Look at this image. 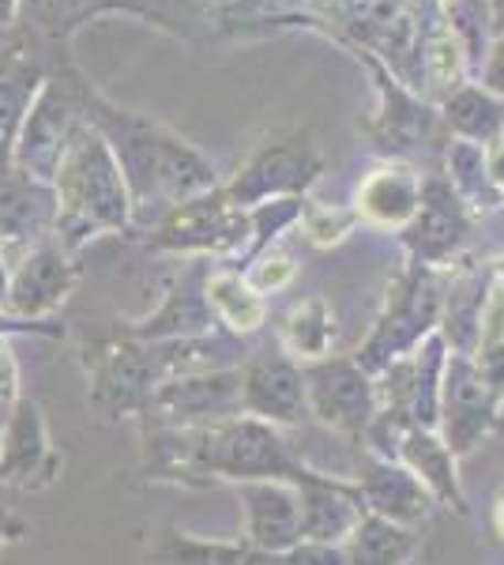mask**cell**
I'll return each mask as SVG.
<instances>
[{"mask_svg":"<svg viewBox=\"0 0 504 565\" xmlns=\"http://www.w3.org/2000/svg\"><path fill=\"white\" fill-rule=\"evenodd\" d=\"M317 468L290 452L279 426L253 415H237L185 430H143V476L178 487H215V482H290L298 487Z\"/></svg>","mask_w":504,"mask_h":565,"instance_id":"cell-1","label":"cell"},{"mask_svg":"<svg viewBox=\"0 0 504 565\" xmlns=\"http://www.w3.org/2000/svg\"><path fill=\"white\" fill-rule=\"evenodd\" d=\"M53 196H57L53 231L64 249H76L87 238L128 226V215H132L128 185L106 136L95 125L72 129V140L57 162V174H53Z\"/></svg>","mask_w":504,"mask_h":565,"instance_id":"cell-2","label":"cell"},{"mask_svg":"<svg viewBox=\"0 0 504 565\" xmlns=\"http://www.w3.org/2000/svg\"><path fill=\"white\" fill-rule=\"evenodd\" d=\"M103 136L121 167L128 200L140 215L151 207H178L215 185L207 162L159 125L109 109V132Z\"/></svg>","mask_w":504,"mask_h":565,"instance_id":"cell-3","label":"cell"},{"mask_svg":"<svg viewBox=\"0 0 504 565\" xmlns=\"http://www.w3.org/2000/svg\"><path fill=\"white\" fill-rule=\"evenodd\" d=\"M207 340H167V343H143L132 335L121 340H103L95 348H84V362L90 373V404L109 418L140 415L148 399L167 381L181 373L211 370Z\"/></svg>","mask_w":504,"mask_h":565,"instance_id":"cell-4","label":"cell"},{"mask_svg":"<svg viewBox=\"0 0 504 565\" xmlns=\"http://www.w3.org/2000/svg\"><path fill=\"white\" fill-rule=\"evenodd\" d=\"M441 302H444V287L437 282L429 264H415L410 271L388 287V302L377 328H373L369 343L357 351V366L377 377L380 370H388L392 362L403 359L418 348L421 340L437 332L441 324Z\"/></svg>","mask_w":504,"mask_h":565,"instance_id":"cell-5","label":"cell"},{"mask_svg":"<svg viewBox=\"0 0 504 565\" xmlns=\"http://www.w3.org/2000/svg\"><path fill=\"white\" fill-rule=\"evenodd\" d=\"M245 415L242 407V366L234 370H196L167 381L148 407L140 412L143 430H185L211 426Z\"/></svg>","mask_w":504,"mask_h":565,"instance_id":"cell-6","label":"cell"},{"mask_svg":"<svg viewBox=\"0 0 504 565\" xmlns=\"http://www.w3.org/2000/svg\"><path fill=\"white\" fill-rule=\"evenodd\" d=\"M444 340L433 332L421 340L415 351L380 370L377 377V412L396 418L403 426H421V430H437V415H441V377H444Z\"/></svg>","mask_w":504,"mask_h":565,"instance_id":"cell-7","label":"cell"},{"mask_svg":"<svg viewBox=\"0 0 504 565\" xmlns=\"http://www.w3.org/2000/svg\"><path fill=\"white\" fill-rule=\"evenodd\" d=\"M309 392V415H317L324 426L346 434L365 437L369 423L377 418V381L365 373L354 359H317L301 366Z\"/></svg>","mask_w":504,"mask_h":565,"instance_id":"cell-8","label":"cell"},{"mask_svg":"<svg viewBox=\"0 0 504 565\" xmlns=\"http://www.w3.org/2000/svg\"><path fill=\"white\" fill-rule=\"evenodd\" d=\"M253 234L249 212L237 207L226 193H204L185 200L170 212L167 223L154 234V249L170 253H234Z\"/></svg>","mask_w":504,"mask_h":565,"instance_id":"cell-9","label":"cell"},{"mask_svg":"<svg viewBox=\"0 0 504 565\" xmlns=\"http://www.w3.org/2000/svg\"><path fill=\"white\" fill-rule=\"evenodd\" d=\"M501 407L482 385L479 370L467 354H448L441 377V415H437V434L455 452V460L474 452L482 437L497 426Z\"/></svg>","mask_w":504,"mask_h":565,"instance_id":"cell-10","label":"cell"},{"mask_svg":"<svg viewBox=\"0 0 504 565\" xmlns=\"http://www.w3.org/2000/svg\"><path fill=\"white\" fill-rule=\"evenodd\" d=\"M242 407L245 415L271 426H301L309 418V392L301 362L287 351H260L242 366Z\"/></svg>","mask_w":504,"mask_h":565,"instance_id":"cell-11","label":"cell"},{"mask_svg":"<svg viewBox=\"0 0 504 565\" xmlns=\"http://www.w3.org/2000/svg\"><path fill=\"white\" fill-rule=\"evenodd\" d=\"M61 452L53 449L45 418L34 399H15L0 437V482L20 490H42L57 479Z\"/></svg>","mask_w":504,"mask_h":565,"instance_id":"cell-12","label":"cell"},{"mask_svg":"<svg viewBox=\"0 0 504 565\" xmlns=\"http://www.w3.org/2000/svg\"><path fill=\"white\" fill-rule=\"evenodd\" d=\"M320 174V154L309 140H287L264 148L249 167L242 170V178L230 185V196L237 207L245 204H268V200H282L287 193H301L313 185Z\"/></svg>","mask_w":504,"mask_h":565,"instance_id":"cell-13","label":"cell"},{"mask_svg":"<svg viewBox=\"0 0 504 565\" xmlns=\"http://www.w3.org/2000/svg\"><path fill=\"white\" fill-rule=\"evenodd\" d=\"M354 482L365 498V509L392 524L415 527L433 513V494H429L415 471H407L399 460H384L377 452L362 449Z\"/></svg>","mask_w":504,"mask_h":565,"instance_id":"cell-14","label":"cell"},{"mask_svg":"<svg viewBox=\"0 0 504 565\" xmlns=\"http://www.w3.org/2000/svg\"><path fill=\"white\" fill-rule=\"evenodd\" d=\"M242 498V524L245 540L256 551L268 554H287L301 543V505L298 490L290 482H242L237 487Z\"/></svg>","mask_w":504,"mask_h":565,"instance_id":"cell-15","label":"cell"},{"mask_svg":"<svg viewBox=\"0 0 504 565\" xmlns=\"http://www.w3.org/2000/svg\"><path fill=\"white\" fill-rule=\"evenodd\" d=\"M72 129L76 125H72L68 114V98L61 95L57 84H45L34 95L20 125V136H15V167L34 181H53L61 154L72 140Z\"/></svg>","mask_w":504,"mask_h":565,"instance_id":"cell-16","label":"cell"},{"mask_svg":"<svg viewBox=\"0 0 504 565\" xmlns=\"http://www.w3.org/2000/svg\"><path fill=\"white\" fill-rule=\"evenodd\" d=\"M294 490L301 505V543L339 546L354 532V524L369 513L354 479H332L324 471H313Z\"/></svg>","mask_w":504,"mask_h":565,"instance_id":"cell-17","label":"cell"},{"mask_svg":"<svg viewBox=\"0 0 504 565\" xmlns=\"http://www.w3.org/2000/svg\"><path fill=\"white\" fill-rule=\"evenodd\" d=\"M72 287H76V264L68 260V249L57 242H42L31 249V257L15 264L4 306L15 317H45L72 295Z\"/></svg>","mask_w":504,"mask_h":565,"instance_id":"cell-18","label":"cell"},{"mask_svg":"<svg viewBox=\"0 0 504 565\" xmlns=\"http://www.w3.org/2000/svg\"><path fill=\"white\" fill-rule=\"evenodd\" d=\"M463 234H467V212L460 193H452V185H441V181L421 185L418 212L403 226V238H407L418 264H444L460 249Z\"/></svg>","mask_w":504,"mask_h":565,"instance_id":"cell-19","label":"cell"},{"mask_svg":"<svg viewBox=\"0 0 504 565\" xmlns=\"http://www.w3.org/2000/svg\"><path fill=\"white\" fill-rule=\"evenodd\" d=\"M57 223V196L45 181H34L23 170L0 174V257L12 245H26L45 238V231Z\"/></svg>","mask_w":504,"mask_h":565,"instance_id":"cell-20","label":"cell"},{"mask_svg":"<svg viewBox=\"0 0 504 565\" xmlns=\"http://www.w3.org/2000/svg\"><path fill=\"white\" fill-rule=\"evenodd\" d=\"M392 460H399L407 471H415L421 487L433 494V501L467 516V498L460 476H455V452L448 449L441 434L421 430V426H399L396 445H392Z\"/></svg>","mask_w":504,"mask_h":565,"instance_id":"cell-21","label":"cell"},{"mask_svg":"<svg viewBox=\"0 0 504 565\" xmlns=\"http://www.w3.org/2000/svg\"><path fill=\"white\" fill-rule=\"evenodd\" d=\"M204 287H207V279H200L196 271L181 276L167 290L162 306L143 317V321H136L132 328H128V335H132V340H143V343L196 340V335H204L211 328V321H215Z\"/></svg>","mask_w":504,"mask_h":565,"instance_id":"cell-22","label":"cell"},{"mask_svg":"<svg viewBox=\"0 0 504 565\" xmlns=\"http://www.w3.org/2000/svg\"><path fill=\"white\" fill-rule=\"evenodd\" d=\"M148 565H282V554L256 551L249 543L196 540V535L167 524L148 546Z\"/></svg>","mask_w":504,"mask_h":565,"instance_id":"cell-23","label":"cell"},{"mask_svg":"<svg viewBox=\"0 0 504 565\" xmlns=\"http://www.w3.org/2000/svg\"><path fill=\"white\" fill-rule=\"evenodd\" d=\"M421 181L407 167H380L357 185V215L380 226H407L418 212Z\"/></svg>","mask_w":504,"mask_h":565,"instance_id":"cell-24","label":"cell"},{"mask_svg":"<svg viewBox=\"0 0 504 565\" xmlns=\"http://www.w3.org/2000/svg\"><path fill=\"white\" fill-rule=\"evenodd\" d=\"M339 546H343L346 565H407L415 558L418 540L415 527H403L384 521L377 513H365Z\"/></svg>","mask_w":504,"mask_h":565,"instance_id":"cell-25","label":"cell"},{"mask_svg":"<svg viewBox=\"0 0 504 565\" xmlns=\"http://www.w3.org/2000/svg\"><path fill=\"white\" fill-rule=\"evenodd\" d=\"M39 90V68L23 57L20 45H4L0 50V162L8 159L26 109Z\"/></svg>","mask_w":504,"mask_h":565,"instance_id":"cell-26","label":"cell"},{"mask_svg":"<svg viewBox=\"0 0 504 565\" xmlns=\"http://www.w3.org/2000/svg\"><path fill=\"white\" fill-rule=\"evenodd\" d=\"M471 362L479 370L482 385L490 388V396L504 407V268L501 276L490 282V298H485L482 321H479V340H474Z\"/></svg>","mask_w":504,"mask_h":565,"instance_id":"cell-27","label":"cell"},{"mask_svg":"<svg viewBox=\"0 0 504 565\" xmlns=\"http://www.w3.org/2000/svg\"><path fill=\"white\" fill-rule=\"evenodd\" d=\"M279 335H282V351L305 366V362L328 359V351L335 343V317L324 298H305V302H298L287 313Z\"/></svg>","mask_w":504,"mask_h":565,"instance_id":"cell-28","label":"cell"},{"mask_svg":"<svg viewBox=\"0 0 504 565\" xmlns=\"http://www.w3.org/2000/svg\"><path fill=\"white\" fill-rule=\"evenodd\" d=\"M204 290H207L211 313L237 335L256 332L264 324V317H268L264 295L245 276H237V271H215V276H207Z\"/></svg>","mask_w":504,"mask_h":565,"instance_id":"cell-29","label":"cell"},{"mask_svg":"<svg viewBox=\"0 0 504 565\" xmlns=\"http://www.w3.org/2000/svg\"><path fill=\"white\" fill-rule=\"evenodd\" d=\"M501 114L504 109L493 103L490 95H482V90H474V87H467L455 98H448V121H452L463 136H471V140H482V136L497 132Z\"/></svg>","mask_w":504,"mask_h":565,"instance_id":"cell-30","label":"cell"},{"mask_svg":"<svg viewBox=\"0 0 504 565\" xmlns=\"http://www.w3.org/2000/svg\"><path fill=\"white\" fill-rule=\"evenodd\" d=\"M357 212H346V207L335 204H309L301 207V226H305L309 242L313 245H335L351 234Z\"/></svg>","mask_w":504,"mask_h":565,"instance_id":"cell-31","label":"cell"},{"mask_svg":"<svg viewBox=\"0 0 504 565\" xmlns=\"http://www.w3.org/2000/svg\"><path fill=\"white\" fill-rule=\"evenodd\" d=\"M426 79L433 87H455L460 79V50H455L452 31H437L426 45Z\"/></svg>","mask_w":504,"mask_h":565,"instance_id":"cell-32","label":"cell"},{"mask_svg":"<svg viewBox=\"0 0 504 565\" xmlns=\"http://www.w3.org/2000/svg\"><path fill=\"white\" fill-rule=\"evenodd\" d=\"M245 279H249L253 287L260 290V295H271V290L287 287V282L294 279V260H290L282 249H268L260 260L253 264V271Z\"/></svg>","mask_w":504,"mask_h":565,"instance_id":"cell-33","label":"cell"},{"mask_svg":"<svg viewBox=\"0 0 504 565\" xmlns=\"http://www.w3.org/2000/svg\"><path fill=\"white\" fill-rule=\"evenodd\" d=\"M282 565H346L343 546L332 543H298L294 551L282 554Z\"/></svg>","mask_w":504,"mask_h":565,"instance_id":"cell-34","label":"cell"},{"mask_svg":"<svg viewBox=\"0 0 504 565\" xmlns=\"http://www.w3.org/2000/svg\"><path fill=\"white\" fill-rule=\"evenodd\" d=\"M84 0H26V12L39 20V26H50V31H61V20H68V12Z\"/></svg>","mask_w":504,"mask_h":565,"instance_id":"cell-35","label":"cell"},{"mask_svg":"<svg viewBox=\"0 0 504 565\" xmlns=\"http://www.w3.org/2000/svg\"><path fill=\"white\" fill-rule=\"evenodd\" d=\"M15 392H20V366H15L8 340L0 335V399L8 404V399H15Z\"/></svg>","mask_w":504,"mask_h":565,"instance_id":"cell-36","label":"cell"},{"mask_svg":"<svg viewBox=\"0 0 504 565\" xmlns=\"http://www.w3.org/2000/svg\"><path fill=\"white\" fill-rule=\"evenodd\" d=\"M485 170H490V178L504 189V140H493V148L485 151Z\"/></svg>","mask_w":504,"mask_h":565,"instance_id":"cell-37","label":"cell"},{"mask_svg":"<svg viewBox=\"0 0 504 565\" xmlns=\"http://www.w3.org/2000/svg\"><path fill=\"white\" fill-rule=\"evenodd\" d=\"M20 532H23V521H15L8 509H0V546L4 543H12V540H20Z\"/></svg>","mask_w":504,"mask_h":565,"instance_id":"cell-38","label":"cell"},{"mask_svg":"<svg viewBox=\"0 0 504 565\" xmlns=\"http://www.w3.org/2000/svg\"><path fill=\"white\" fill-rule=\"evenodd\" d=\"M490 84L504 90V42L497 45V57H493V65H490Z\"/></svg>","mask_w":504,"mask_h":565,"instance_id":"cell-39","label":"cell"},{"mask_svg":"<svg viewBox=\"0 0 504 565\" xmlns=\"http://www.w3.org/2000/svg\"><path fill=\"white\" fill-rule=\"evenodd\" d=\"M493 532H497L504 543V494H497V501H493Z\"/></svg>","mask_w":504,"mask_h":565,"instance_id":"cell-40","label":"cell"},{"mask_svg":"<svg viewBox=\"0 0 504 565\" xmlns=\"http://www.w3.org/2000/svg\"><path fill=\"white\" fill-rule=\"evenodd\" d=\"M15 8H20V0H0V26H8V23H12Z\"/></svg>","mask_w":504,"mask_h":565,"instance_id":"cell-41","label":"cell"},{"mask_svg":"<svg viewBox=\"0 0 504 565\" xmlns=\"http://www.w3.org/2000/svg\"><path fill=\"white\" fill-rule=\"evenodd\" d=\"M8 298V271H4V257H0V302Z\"/></svg>","mask_w":504,"mask_h":565,"instance_id":"cell-42","label":"cell"},{"mask_svg":"<svg viewBox=\"0 0 504 565\" xmlns=\"http://www.w3.org/2000/svg\"><path fill=\"white\" fill-rule=\"evenodd\" d=\"M4 423H8V415H4V399H0V437H4Z\"/></svg>","mask_w":504,"mask_h":565,"instance_id":"cell-43","label":"cell"},{"mask_svg":"<svg viewBox=\"0 0 504 565\" xmlns=\"http://www.w3.org/2000/svg\"><path fill=\"white\" fill-rule=\"evenodd\" d=\"M497 20H501V26H504V0H497Z\"/></svg>","mask_w":504,"mask_h":565,"instance_id":"cell-44","label":"cell"}]
</instances>
